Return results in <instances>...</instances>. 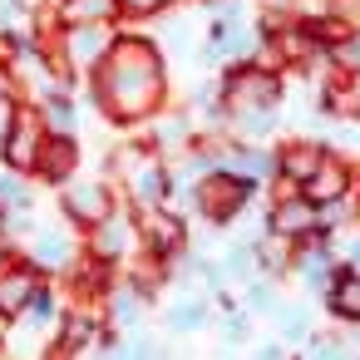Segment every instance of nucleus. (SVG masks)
Listing matches in <instances>:
<instances>
[{"label": "nucleus", "instance_id": "b1692460", "mask_svg": "<svg viewBox=\"0 0 360 360\" xmlns=\"http://www.w3.org/2000/svg\"><path fill=\"white\" fill-rule=\"evenodd\" d=\"M262 360H281V350H276V345H266V350H262Z\"/></svg>", "mask_w": 360, "mask_h": 360}, {"label": "nucleus", "instance_id": "7ed1b4c3", "mask_svg": "<svg viewBox=\"0 0 360 360\" xmlns=\"http://www.w3.org/2000/svg\"><path fill=\"white\" fill-rule=\"evenodd\" d=\"M271 99H276V79L262 75V70H237L227 79V109L242 114L257 134L271 124Z\"/></svg>", "mask_w": 360, "mask_h": 360}, {"label": "nucleus", "instance_id": "423d86ee", "mask_svg": "<svg viewBox=\"0 0 360 360\" xmlns=\"http://www.w3.org/2000/svg\"><path fill=\"white\" fill-rule=\"evenodd\" d=\"M40 281H45V271L25 257V262H6L0 266V321H15L25 306H30V296L40 291Z\"/></svg>", "mask_w": 360, "mask_h": 360}, {"label": "nucleus", "instance_id": "f03ea898", "mask_svg": "<svg viewBox=\"0 0 360 360\" xmlns=\"http://www.w3.org/2000/svg\"><path fill=\"white\" fill-rule=\"evenodd\" d=\"M45 119H40V109L35 104H15V114H11V124H6V134H0V168H11V173H35V158H40V143H45Z\"/></svg>", "mask_w": 360, "mask_h": 360}, {"label": "nucleus", "instance_id": "f3484780", "mask_svg": "<svg viewBox=\"0 0 360 360\" xmlns=\"http://www.w3.org/2000/svg\"><path fill=\"white\" fill-rule=\"evenodd\" d=\"M148 232H153L148 242H153L158 252H173V247L183 242V227H178V217H163V212H158V217L148 222Z\"/></svg>", "mask_w": 360, "mask_h": 360}, {"label": "nucleus", "instance_id": "4468645a", "mask_svg": "<svg viewBox=\"0 0 360 360\" xmlns=\"http://www.w3.org/2000/svg\"><path fill=\"white\" fill-rule=\"evenodd\" d=\"M330 311L345 316V321H360V276L355 271H340L335 286H330Z\"/></svg>", "mask_w": 360, "mask_h": 360}, {"label": "nucleus", "instance_id": "6e6552de", "mask_svg": "<svg viewBox=\"0 0 360 360\" xmlns=\"http://www.w3.org/2000/svg\"><path fill=\"white\" fill-rule=\"evenodd\" d=\"M247 198H252V183H247V178H237V173H212V178L198 188L202 212H207V217H217V222H222V217H232Z\"/></svg>", "mask_w": 360, "mask_h": 360}, {"label": "nucleus", "instance_id": "a878e982", "mask_svg": "<svg viewBox=\"0 0 360 360\" xmlns=\"http://www.w3.org/2000/svg\"><path fill=\"white\" fill-rule=\"evenodd\" d=\"M355 262H360V247H355Z\"/></svg>", "mask_w": 360, "mask_h": 360}, {"label": "nucleus", "instance_id": "4be33fe9", "mask_svg": "<svg viewBox=\"0 0 360 360\" xmlns=\"http://www.w3.org/2000/svg\"><path fill=\"white\" fill-rule=\"evenodd\" d=\"M345 15H350V20L360 25V0H345Z\"/></svg>", "mask_w": 360, "mask_h": 360}, {"label": "nucleus", "instance_id": "f257e3e1", "mask_svg": "<svg viewBox=\"0 0 360 360\" xmlns=\"http://www.w3.org/2000/svg\"><path fill=\"white\" fill-rule=\"evenodd\" d=\"M163 94V65H158V50L139 35L129 40H114L109 55L94 65V99L104 104V114L114 119H143Z\"/></svg>", "mask_w": 360, "mask_h": 360}, {"label": "nucleus", "instance_id": "412c9836", "mask_svg": "<svg viewBox=\"0 0 360 360\" xmlns=\"http://www.w3.org/2000/svg\"><path fill=\"white\" fill-rule=\"evenodd\" d=\"M119 360H153V350H148V345H143V340H134V345H129V350H124V355H119Z\"/></svg>", "mask_w": 360, "mask_h": 360}, {"label": "nucleus", "instance_id": "39448f33", "mask_svg": "<svg viewBox=\"0 0 360 360\" xmlns=\"http://www.w3.org/2000/svg\"><path fill=\"white\" fill-rule=\"evenodd\" d=\"M60 212L75 222V227H99L104 217H114V198H109V188L104 183H65V193H60Z\"/></svg>", "mask_w": 360, "mask_h": 360}, {"label": "nucleus", "instance_id": "1a4fd4ad", "mask_svg": "<svg viewBox=\"0 0 360 360\" xmlns=\"http://www.w3.org/2000/svg\"><path fill=\"white\" fill-rule=\"evenodd\" d=\"M271 237H316V202L311 198H286L271 212Z\"/></svg>", "mask_w": 360, "mask_h": 360}, {"label": "nucleus", "instance_id": "0eeeda50", "mask_svg": "<svg viewBox=\"0 0 360 360\" xmlns=\"http://www.w3.org/2000/svg\"><path fill=\"white\" fill-rule=\"evenodd\" d=\"M75 173H79V143H75V134H45L30 178H40V183H50V188H65Z\"/></svg>", "mask_w": 360, "mask_h": 360}, {"label": "nucleus", "instance_id": "5701e85b", "mask_svg": "<svg viewBox=\"0 0 360 360\" xmlns=\"http://www.w3.org/2000/svg\"><path fill=\"white\" fill-rule=\"evenodd\" d=\"M11 257H15V247H11V242H0V266H6Z\"/></svg>", "mask_w": 360, "mask_h": 360}, {"label": "nucleus", "instance_id": "9d476101", "mask_svg": "<svg viewBox=\"0 0 360 360\" xmlns=\"http://www.w3.org/2000/svg\"><path fill=\"white\" fill-rule=\"evenodd\" d=\"M30 262H35L40 271H60V266L75 262V242H70L65 232H35V242H30Z\"/></svg>", "mask_w": 360, "mask_h": 360}, {"label": "nucleus", "instance_id": "a211bd4d", "mask_svg": "<svg viewBox=\"0 0 360 360\" xmlns=\"http://www.w3.org/2000/svg\"><path fill=\"white\" fill-rule=\"evenodd\" d=\"M89 335H94V321L89 316H70L65 321V345H84Z\"/></svg>", "mask_w": 360, "mask_h": 360}, {"label": "nucleus", "instance_id": "ddd939ff", "mask_svg": "<svg viewBox=\"0 0 360 360\" xmlns=\"http://www.w3.org/2000/svg\"><path fill=\"white\" fill-rule=\"evenodd\" d=\"M0 207L6 212H30L35 207V188H30V178L25 173H0Z\"/></svg>", "mask_w": 360, "mask_h": 360}, {"label": "nucleus", "instance_id": "aec40b11", "mask_svg": "<svg viewBox=\"0 0 360 360\" xmlns=\"http://www.w3.org/2000/svg\"><path fill=\"white\" fill-rule=\"evenodd\" d=\"M281 330H286V340H301L306 335V316L301 311H281Z\"/></svg>", "mask_w": 360, "mask_h": 360}, {"label": "nucleus", "instance_id": "9b49d317", "mask_svg": "<svg viewBox=\"0 0 360 360\" xmlns=\"http://www.w3.org/2000/svg\"><path fill=\"white\" fill-rule=\"evenodd\" d=\"M306 188H311V202H335V198H345L350 173H345L335 158H321V168L306 178Z\"/></svg>", "mask_w": 360, "mask_h": 360}, {"label": "nucleus", "instance_id": "f8f14e48", "mask_svg": "<svg viewBox=\"0 0 360 360\" xmlns=\"http://www.w3.org/2000/svg\"><path fill=\"white\" fill-rule=\"evenodd\" d=\"M326 114H335V119H360V70L326 84Z\"/></svg>", "mask_w": 360, "mask_h": 360}, {"label": "nucleus", "instance_id": "393cba45", "mask_svg": "<svg viewBox=\"0 0 360 360\" xmlns=\"http://www.w3.org/2000/svg\"><path fill=\"white\" fill-rule=\"evenodd\" d=\"M0 222H6V207H0Z\"/></svg>", "mask_w": 360, "mask_h": 360}, {"label": "nucleus", "instance_id": "dca6fc26", "mask_svg": "<svg viewBox=\"0 0 360 360\" xmlns=\"http://www.w3.org/2000/svg\"><path fill=\"white\" fill-rule=\"evenodd\" d=\"M134 193H139L148 207H158V202L168 198V173H163V168H143V173L134 178Z\"/></svg>", "mask_w": 360, "mask_h": 360}, {"label": "nucleus", "instance_id": "6ab92c4d", "mask_svg": "<svg viewBox=\"0 0 360 360\" xmlns=\"http://www.w3.org/2000/svg\"><path fill=\"white\" fill-rule=\"evenodd\" d=\"M202 326V306H178L173 311V330H198Z\"/></svg>", "mask_w": 360, "mask_h": 360}, {"label": "nucleus", "instance_id": "20e7f679", "mask_svg": "<svg viewBox=\"0 0 360 360\" xmlns=\"http://www.w3.org/2000/svg\"><path fill=\"white\" fill-rule=\"evenodd\" d=\"M109 30L99 20H70L55 40V55L65 60V70H94L104 55H109Z\"/></svg>", "mask_w": 360, "mask_h": 360}, {"label": "nucleus", "instance_id": "2eb2a0df", "mask_svg": "<svg viewBox=\"0 0 360 360\" xmlns=\"http://www.w3.org/2000/svg\"><path fill=\"white\" fill-rule=\"evenodd\" d=\"M321 158H326V153H321L316 143H296L291 153H281V168H286V178L306 183V178H311V173L321 168Z\"/></svg>", "mask_w": 360, "mask_h": 360}]
</instances>
